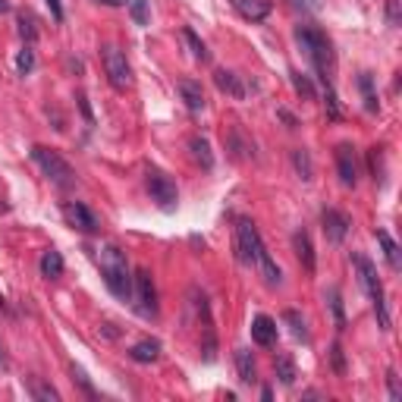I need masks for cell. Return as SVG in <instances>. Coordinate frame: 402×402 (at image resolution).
Returning a JSON list of instances; mask_svg holds the SVG:
<instances>
[{
    "label": "cell",
    "instance_id": "6da1fadb",
    "mask_svg": "<svg viewBox=\"0 0 402 402\" xmlns=\"http://www.w3.org/2000/svg\"><path fill=\"white\" fill-rule=\"evenodd\" d=\"M295 41L302 44V50L308 54L314 73H318L320 85L330 94L333 91V69H336V50H333V41L327 38V31H320L318 25H295Z\"/></svg>",
    "mask_w": 402,
    "mask_h": 402
},
{
    "label": "cell",
    "instance_id": "7a4b0ae2",
    "mask_svg": "<svg viewBox=\"0 0 402 402\" xmlns=\"http://www.w3.org/2000/svg\"><path fill=\"white\" fill-rule=\"evenodd\" d=\"M94 261H98L107 289H110L119 302H132V267H129L126 251L113 242H104L94 251Z\"/></svg>",
    "mask_w": 402,
    "mask_h": 402
},
{
    "label": "cell",
    "instance_id": "3957f363",
    "mask_svg": "<svg viewBox=\"0 0 402 402\" xmlns=\"http://www.w3.org/2000/svg\"><path fill=\"white\" fill-rule=\"evenodd\" d=\"M352 264H355L358 280H362L364 292H368V299H371V308H374V314H377V324H380V330H389L387 295H383V283H380V276H377L374 261H371L368 255H362V251H352Z\"/></svg>",
    "mask_w": 402,
    "mask_h": 402
},
{
    "label": "cell",
    "instance_id": "277c9868",
    "mask_svg": "<svg viewBox=\"0 0 402 402\" xmlns=\"http://www.w3.org/2000/svg\"><path fill=\"white\" fill-rule=\"evenodd\" d=\"M31 161L41 167V173L47 176V179L54 182L57 188H63V192H66V188L75 186V170L69 167L66 161H63L60 151L44 148V144H35V148H31Z\"/></svg>",
    "mask_w": 402,
    "mask_h": 402
},
{
    "label": "cell",
    "instance_id": "5b68a950",
    "mask_svg": "<svg viewBox=\"0 0 402 402\" xmlns=\"http://www.w3.org/2000/svg\"><path fill=\"white\" fill-rule=\"evenodd\" d=\"M100 63H104L107 82H110L117 91H126V88L132 85V66H129V60H126V54L119 47L104 44V47H100Z\"/></svg>",
    "mask_w": 402,
    "mask_h": 402
},
{
    "label": "cell",
    "instance_id": "8992f818",
    "mask_svg": "<svg viewBox=\"0 0 402 402\" xmlns=\"http://www.w3.org/2000/svg\"><path fill=\"white\" fill-rule=\"evenodd\" d=\"M132 305H135V311L142 314L144 320L157 318V289L144 267H138L135 274H132Z\"/></svg>",
    "mask_w": 402,
    "mask_h": 402
},
{
    "label": "cell",
    "instance_id": "52a82bcc",
    "mask_svg": "<svg viewBox=\"0 0 402 402\" xmlns=\"http://www.w3.org/2000/svg\"><path fill=\"white\" fill-rule=\"evenodd\" d=\"M144 186H148L151 198L157 201V207H163V211H173L176 207V201H179V188H176V182L170 179L163 170H157V167L144 170Z\"/></svg>",
    "mask_w": 402,
    "mask_h": 402
},
{
    "label": "cell",
    "instance_id": "ba28073f",
    "mask_svg": "<svg viewBox=\"0 0 402 402\" xmlns=\"http://www.w3.org/2000/svg\"><path fill=\"white\" fill-rule=\"evenodd\" d=\"M258 248H261V236H258L255 223H251V220H239V226H236V255H239V261L251 267Z\"/></svg>",
    "mask_w": 402,
    "mask_h": 402
},
{
    "label": "cell",
    "instance_id": "9c48e42d",
    "mask_svg": "<svg viewBox=\"0 0 402 402\" xmlns=\"http://www.w3.org/2000/svg\"><path fill=\"white\" fill-rule=\"evenodd\" d=\"M63 217H66V223L79 232H98L100 230L98 214H94L88 204H82V201H66V204H63Z\"/></svg>",
    "mask_w": 402,
    "mask_h": 402
},
{
    "label": "cell",
    "instance_id": "30bf717a",
    "mask_svg": "<svg viewBox=\"0 0 402 402\" xmlns=\"http://www.w3.org/2000/svg\"><path fill=\"white\" fill-rule=\"evenodd\" d=\"M336 170H339V182L349 188H355L358 182V161H355V148L349 142L336 144Z\"/></svg>",
    "mask_w": 402,
    "mask_h": 402
},
{
    "label": "cell",
    "instance_id": "8fae6325",
    "mask_svg": "<svg viewBox=\"0 0 402 402\" xmlns=\"http://www.w3.org/2000/svg\"><path fill=\"white\" fill-rule=\"evenodd\" d=\"M320 223H324V236L330 239L333 245H339L345 236H349V217H345L343 211H336V207H324V214H320Z\"/></svg>",
    "mask_w": 402,
    "mask_h": 402
},
{
    "label": "cell",
    "instance_id": "7c38bea8",
    "mask_svg": "<svg viewBox=\"0 0 402 402\" xmlns=\"http://www.w3.org/2000/svg\"><path fill=\"white\" fill-rule=\"evenodd\" d=\"M214 85H217L223 94L236 98V100H242L245 94H248V85H245L242 75H236L232 69H217V73H214Z\"/></svg>",
    "mask_w": 402,
    "mask_h": 402
},
{
    "label": "cell",
    "instance_id": "4fadbf2b",
    "mask_svg": "<svg viewBox=\"0 0 402 402\" xmlns=\"http://www.w3.org/2000/svg\"><path fill=\"white\" fill-rule=\"evenodd\" d=\"M232 6H236V13L242 19H248V22H261V19L270 16V10H274V0H230Z\"/></svg>",
    "mask_w": 402,
    "mask_h": 402
},
{
    "label": "cell",
    "instance_id": "5bb4252c",
    "mask_svg": "<svg viewBox=\"0 0 402 402\" xmlns=\"http://www.w3.org/2000/svg\"><path fill=\"white\" fill-rule=\"evenodd\" d=\"M251 267H258L261 270V276H264V283L267 286H280L283 283V270H280V264L270 258V251L264 248V242H261V248H258V255H255V264Z\"/></svg>",
    "mask_w": 402,
    "mask_h": 402
},
{
    "label": "cell",
    "instance_id": "9a60e30c",
    "mask_svg": "<svg viewBox=\"0 0 402 402\" xmlns=\"http://www.w3.org/2000/svg\"><path fill=\"white\" fill-rule=\"evenodd\" d=\"M251 339H255L258 345H264V349L276 345V320L267 318V314H258V318L251 320Z\"/></svg>",
    "mask_w": 402,
    "mask_h": 402
},
{
    "label": "cell",
    "instance_id": "2e32d148",
    "mask_svg": "<svg viewBox=\"0 0 402 402\" xmlns=\"http://www.w3.org/2000/svg\"><path fill=\"white\" fill-rule=\"evenodd\" d=\"M292 251H295V258L302 261V267H305L308 274H314L318 261H314V245H311V236H308L305 230H295V232H292Z\"/></svg>",
    "mask_w": 402,
    "mask_h": 402
},
{
    "label": "cell",
    "instance_id": "e0dca14e",
    "mask_svg": "<svg viewBox=\"0 0 402 402\" xmlns=\"http://www.w3.org/2000/svg\"><path fill=\"white\" fill-rule=\"evenodd\" d=\"M179 98L186 100V110L188 113H201V110H204V88H201V82L182 79L179 82Z\"/></svg>",
    "mask_w": 402,
    "mask_h": 402
},
{
    "label": "cell",
    "instance_id": "ac0fdd59",
    "mask_svg": "<svg viewBox=\"0 0 402 402\" xmlns=\"http://www.w3.org/2000/svg\"><path fill=\"white\" fill-rule=\"evenodd\" d=\"M157 355H161V343L157 339H138L135 345L129 349V358L132 362H138V364H151V362H157Z\"/></svg>",
    "mask_w": 402,
    "mask_h": 402
},
{
    "label": "cell",
    "instance_id": "d6986e66",
    "mask_svg": "<svg viewBox=\"0 0 402 402\" xmlns=\"http://www.w3.org/2000/svg\"><path fill=\"white\" fill-rule=\"evenodd\" d=\"M188 151H192V161L201 163L204 170L214 167V154H211V144H207L204 135H192L188 138Z\"/></svg>",
    "mask_w": 402,
    "mask_h": 402
},
{
    "label": "cell",
    "instance_id": "ffe728a7",
    "mask_svg": "<svg viewBox=\"0 0 402 402\" xmlns=\"http://www.w3.org/2000/svg\"><path fill=\"white\" fill-rule=\"evenodd\" d=\"M236 371L242 383H255L258 380V368L255 358H251V349H236Z\"/></svg>",
    "mask_w": 402,
    "mask_h": 402
},
{
    "label": "cell",
    "instance_id": "44dd1931",
    "mask_svg": "<svg viewBox=\"0 0 402 402\" xmlns=\"http://www.w3.org/2000/svg\"><path fill=\"white\" fill-rule=\"evenodd\" d=\"M182 41H186L188 54H192L198 63H207V60H211V50H207V44L201 41L198 35H195V29H188V25H186V29H182Z\"/></svg>",
    "mask_w": 402,
    "mask_h": 402
},
{
    "label": "cell",
    "instance_id": "7402d4cb",
    "mask_svg": "<svg viewBox=\"0 0 402 402\" xmlns=\"http://www.w3.org/2000/svg\"><path fill=\"white\" fill-rule=\"evenodd\" d=\"M41 276H47V280L63 276V255L57 248H47L41 255Z\"/></svg>",
    "mask_w": 402,
    "mask_h": 402
},
{
    "label": "cell",
    "instance_id": "603a6c76",
    "mask_svg": "<svg viewBox=\"0 0 402 402\" xmlns=\"http://www.w3.org/2000/svg\"><path fill=\"white\" fill-rule=\"evenodd\" d=\"M324 299L330 302V311H333V320H336V330L343 333L345 330V308H343V292H339L336 286H330L324 292Z\"/></svg>",
    "mask_w": 402,
    "mask_h": 402
},
{
    "label": "cell",
    "instance_id": "cb8c5ba5",
    "mask_svg": "<svg viewBox=\"0 0 402 402\" xmlns=\"http://www.w3.org/2000/svg\"><path fill=\"white\" fill-rule=\"evenodd\" d=\"M292 167H295V173H299L302 182L314 179V163H311V154H308L305 148H292Z\"/></svg>",
    "mask_w": 402,
    "mask_h": 402
},
{
    "label": "cell",
    "instance_id": "d4e9b609",
    "mask_svg": "<svg viewBox=\"0 0 402 402\" xmlns=\"http://www.w3.org/2000/svg\"><path fill=\"white\" fill-rule=\"evenodd\" d=\"M377 242H380L383 255H387V264H389L393 270H399V267H402V261H399V245L393 242V236H389L387 230H377Z\"/></svg>",
    "mask_w": 402,
    "mask_h": 402
},
{
    "label": "cell",
    "instance_id": "484cf974",
    "mask_svg": "<svg viewBox=\"0 0 402 402\" xmlns=\"http://www.w3.org/2000/svg\"><path fill=\"white\" fill-rule=\"evenodd\" d=\"M358 88H362V94H364V110H371V113L380 110V100H377V94H374V75L362 73L358 75Z\"/></svg>",
    "mask_w": 402,
    "mask_h": 402
},
{
    "label": "cell",
    "instance_id": "4316f807",
    "mask_svg": "<svg viewBox=\"0 0 402 402\" xmlns=\"http://www.w3.org/2000/svg\"><path fill=\"white\" fill-rule=\"evenodd\" d=\"M223 138H226V148L232 151V157H248L251 154V144L242 138V129H239V126H232Z\"/></svg>",
    "mask_w": 402,
    "mask_h": 402
},
{
    "label": "cell",
    "instance_id": "83f0119b",
    "mask_svg": "<svg viewBox=\"0 0 402 402\" xmlns=\"http://www.w3.org/2000/svg\"><path fill=\"white\" fill-rule=\"evenodd\" d=\"M274 371H276V377H280V383L283 387H292L295 383V377H299V371H295V362L289 355H280L274 362Z\"/></svg>",
    "mask_w": 402,
    "mask_h": 402
},
{
    "label": "cell",
    "instance_id": "f1b7e54d",
    "mask_svg": "<svg viewBox=\"0 0 402 402\" xmlns=\"http://www.w3.org/2000/svg\"><path fill=\"white\" fill-rule=\"evenodd\" d=\"M16 25H19V35H22L25 44H35L38 41V19L31 16V13H19Z\"/></svg>",
    "mask_w": 402,
    "mask_h": 402
},
{
    "label": "cell",
    "instance_id": "f546056e",
    "mask_svg": "<svg viewBox=\"0 0 402 402\" xmlns=\"http://www.w3.org/2000/svg\"><path fill=\"white\" fill-rule=\"evenodd\" d=\"M283 320L289 324V330H292V336L295 339H302V343H308V327H305V318H302L295 308H286L283 311Z\"/></svg>",
    "mask_w": 402,
    "mask_h": 402
},
{
    "label": "cell",
    "instance_id": "4dcf8cb0",
    "mask_svg": "<svg viewBox=\"0 0 402 402\" xmlns=\"http://www.w3.org/2000/svg\"><path fill=\"white\" fill-rule=\"evenodd\" d=\"M368 167H371V176H374L377 186H383V179H387V167H383V148H371L368 151Z\"/></svg>",
    "mask_w": 402,
    "mask_h": 402
},
{
    "label": "cell",
    "instance_id": "1f68e13d",
    "mask_svg": "<svg viewBox=\"0 0 402 402\" xmlns=\"http://www.w3.org/2000/svg\"><path fill=\"white\" fill-rule=\"evenodd\" d=\"M29 389H31V396H35V399H41V402H60V393H57L50 383L38 380V377H31V380H29Z\"/></svg>",
    "mask_w": 402,
    "mask_h": 402
},
{
    "label": "cell",
    "instance_id": "d6a6232c",
    "mask_svg": "<svg viewBox=\"0 0 402 402\" xmlns=\"http://www.w3.org/2000/svg\"><path fill=\"white\" fill-rule=\"evenodd\" d=\"M31 69H35V50H31V44H22V50L16 54V73L29 75Z\"/></svg>",
    "mask_w": 402,
    "mask_h": 402
},
{
    "label": "cell",
    "instance_id": "836d02e7",
    "mask_svg": "<svg viewBox=\"0 0 402 402\" xmlns=\"http://www.w3.org/2000/svg\"><path fill=\"white\" fill-rule=\"evenodd\" d=\"M289 79H292V85H295V91L302 94V98H308V100H314V85H311V79L308 75H302V73H289Z\"/></svg>",
    "mask_w": 402,
    "mask_h": 402
},
{
    "label": "cell",
    "instance_id": "e575fe53",
    "mask_svg": "<svg viewBox=\"0 0 402 402\" xmlns=\"http://www.w3.org/2000/svg\"><path fill=\"white\" fill-rule=\"evenodd\" d=\"M129 16L135 25H148V0H129Z\"/></svg>",
    "mask_w": 402,
    "mask_h": 402
},
{
    "label": "cell",
    "instance_id": "d590c367",
    "mask_svg": "<svg viewBox=\"0 0 402 402\" xmlns=\"http://www.w3.org/2000/svg\"><path fill=\"white\" fill-rule=\"evenodd\" d=\"M330 364H333V371H336L339 377L345 374V352H343V343H333V349H330Z\"/></svg>",
    "mask_w": 402,
    "mask_h": 402
},
{
    "label": "cell",
    "instance_id": "8d00e7d4",
    "mask_svg": "<svg viewBox=\"0 0 402 402\" xmlns=\"http://www.w3.org/2000/svg\"><path fill=\"white\" fill-rule=\"evenodd\" d=\"M387 387H389V399L399 402L402 399V387H399V377H396V371H387Z\"/></svg>",
    "mask_w": 402,
    "mask_h": 402
},
{
    "label": "cell",
    "instance_id": "74e56055",
    "mask_svg": "<svg viewBox=\"0 0 402 402\" xmlns=\"http://www.w3.org/2000/svg\"><path fill=\"white\" fill-rule=\"evenodd\" d=\"M75 100H79V110H82V117H85V123H88V126H94V117H91V107H88L85 91H79V94H75Z\"/></svg>",
    "mask_w": 402,
    "mask_h": 402
},
{
    "label": "cell",
    "instance_id": "f35d334b",
    "mask_svg": "<svg viewBox=\"0 0 402 402\" xmlns=\"http://www.w3.org/2000/svg\"><path fill=\"white\" fill-rule=\"evenodd\" d=\"M73 380H79V387L85 389V393H94V387H91V383H88L85 371H82V368H75V364H73Z\"/></svg>",
    "mask_w": 402,
    "mask_h": 402
},
{
    "label": "cell",
    "instance_id": "ab89813d",
    "mask_svg": "<svg viewBox=\"0 0 402 402\" xmlns=\"http://www.w3.org/2000/svg\"><path fill=\"white\" fill-rule=\"evenodd\" d=\"M387 16L389 25H399V0H387Z\"/></svg>",
    "mask_w": 402,
    "mask_h": 402
},
{
    "label": "cell",
    "instance_id": "60d3db41",
    "mask_svg": "<svg viewBox=\"0 0 402 402\" xmlns=\"http://www.w3.org/2000/svg\"><path fill=\"white\" fill-rule=\"evenodd\" d=\"M47 3V10H50V16H54V22H63V6H60V0H44Z\"/></svg>",
    "mask_w": 402,
    "mask_h": 402
},
{
    "label": "cell",
    "instance_id": "b9f144b4",
    "mask_svg": "<svg viewBox=\"0 0 402 402\" xmlns=\"http://www.w3.org/2000/svg\"><path fill=\"white\" fill-rule=\"evenodd\" d=\"M280 119H286V123L292 126V129H295V126H299V119H295V117H292V113H289V110H280Z\"/></svg>",
    "mask_w": 402,
    "mask_h": 402
},
{
    "label": "cell",
    "instance_id": "7bdbcfd3",
    "mask_svg": "<svg viewBox=\"0 0 402 402\" xmlns=\"http://www.w3.org/2000/svg\"><path fill=\"white\" fill-rule=\"evenodd\" d=\"M98 3H107V6H123L126 0H98Z\"/></svg>",
    "mask_w": 402,
    "mask_h": 402
},
{
    "label": "cell",
    "instance_id": "ee69618b",
    "mask_svg": "<svg viewBox=\"0 0 402 402\" xmlns=\"http://www.w3.org/2000/svg\"><path fill=\"white\" fill-rule=\"evenodd\" d=\"M3 13H10V3H6V0H0V16H3Z\"/></svg>",
    "mask_w": 402,
    "mask_h": 402
},
{
    "label": "cell",
    "instance_id": "f6af8a7d",
    "mask_svg": "<svg viewBox=\"0 0 402 402\" xmlns=\"http://www.w3.org/2000/svg\"><path fill=\"white\" fill-rule=\"evenodd\" d=\"M6 364V355H3V345H0V368H3Z\"/></svg>",
    "mask_w": 402,
    "mask_h": 402
},
{
    "label": "cell",
    "instance_id": "bcb514c9",
    "mask_svg": "<svg viewBox=\"0 0 402 402\" xmlns=\"http://www.w3.org/2000/svg\"><path fill=\"white\" fill-rule=\"evenodd\" d=\"M0 308H3V295H0Z\"/></svg>",
    "mask_w": 402,
    "mask_h": 402
}]
</instances>
